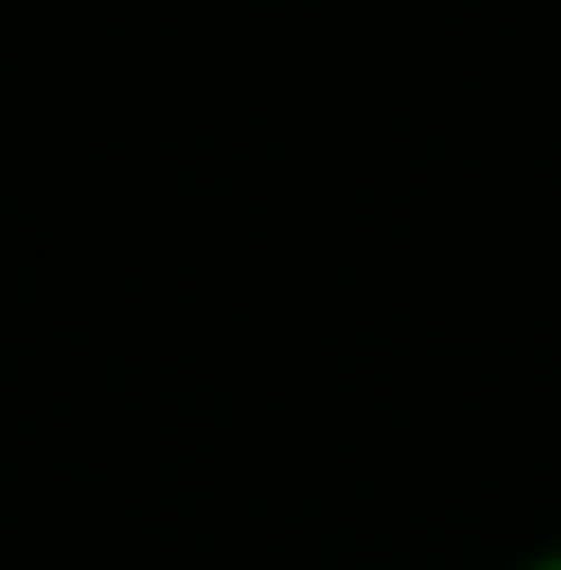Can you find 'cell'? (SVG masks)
Wrapping results in <instances>:
<instances>
[{"label": "cell", "mask_w": 561, "mask_h": 570, "mask_svg": "<svg viewBox=\"0 0 561 570\" xmlns=\"http://www.w3.org/2000/svg\"><path fill=\"white\" fill-rule=\"evenodd\" d=\"M524 570H561V542H552V552H533V561H524Z\"/></svg>", "instance_id": "cell-1"}]
</instances>
